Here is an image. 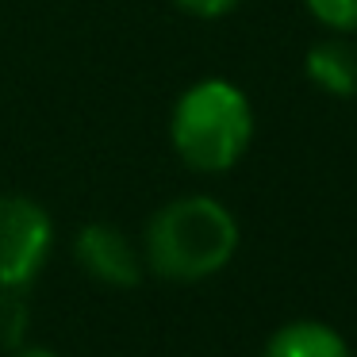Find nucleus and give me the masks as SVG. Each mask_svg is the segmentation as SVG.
<instances>
[{"label":"nucleus","mask_w":357,"mask_h":357,"mask_svg":"<svg viewBox=\"0 0 357 357\" xmlns=\"http://www.w3.org/2000/svg\"><path fill=\"white\" fill-rule=\"evenodd\" d=\"M16 357H58L54 349H43V346H35V349H24V354H16Z\"/></svg>","instance_id":"nucleus-10"},{"label":"nucleus","mask_w":357,"mask_h":357,"mask_svg":"<svg viewBox=\"0 0 357 357\" xmlns=\"http://www.w3.org/2000/svg\"><path fill=\"white\" fill-rule=\"evenodd\" d=\"M303 73H307V81L319 93L349 100V96H357V47L346 35L319 39L303 54Z\"/></svg>","instance_id":"nucleus-5"},{"label":"nucleus","mask_w":357,"mask_h":357,"mask_svg":"<svg viewBox=\"0 0 357 357\" xmlns=\"http://www.w3.org/2000/svg\"><path fill=\"white\" fill-rule=\"evenodd\" d=\"M73 254H77L81 269L93 280H100V284L135 288L142 277V265H139V254H135L131 238L112 223H85L77 231Z\"/></svg>","instance_id":"nucleus-4"},{"label":"nucleus","mask_w":357,"mask_h":357,"mask_svg":"<svg viewBox=\"0 0 357 357\" xmlns=\"http://www.w3.org/2000/svg\"><path fill=\"white\" fill-rule=\"evenodd\" d=\"M0 338L4 342H20V334H24V303L16 300V292L12 288H0Z\"/></svg>","instance_id":"nucleus-8"},{"label":"nucleus","mask_w":357,"mask_h":357,"mask_svg":"<svg viewBox=\"0 0 357 357\" xmlns=\"http://www.w3.org/2000/svg\"><path fill=\"white\" fill-rule=\"evenodd\" d=\"M303 4H307V12L331 35H354L357 31V0H303Z\"/></svg>","instance_id":"nucleus-7"},{"label":"nucleus","mask_w":357,"mask_h":357,"mask_svg":"<svg viewBox=\"0 0 357 357\" xmlns=\"http://www.w3.org/2000/svg\"><path fill=\"white\" fill-rule=\"evenodd\" d=\"M265 357H349V346L334 326L315 323V319H296L269 338Z\"/></svg>","instance_id":"nucleus-6"},{"label":"nucleus","mask_w":357,"mask_h":357,"mask_svg":"<svg viewBox=\"0 0 357 357\" xmlns=\"http://www.w3.org/2000/svg\"><path fill=\"white\" fill-rule=\"evenodd\" d=\"M54 246V223L31 196H0V288H27Z\"/></svg>","instance_id":"nucleus-3"},{"label":"nucleus","mask_w":357,"mask_h":357,"mask_svg":"<svg viewBox=\"0 0 357 357\" xmlns=\"http://www.w3.org/2000/svg\"><path fill=\"white\" fill-rule=\"evenodd\" d=\"M173 4H177L181 12H188V16H196V20H223L238 8L242 0H173Z\"/></svg>","instance_id":"nucleus-9"},{"label":"nucleus","mask_w":357,"mask_h":357,"mask_svg":"<svg viewBox=\"0 0 357 357\" xmlns=\"http://www.w3.org/2000/svg\"><path fill=\"white\" fill-rule=\"evenodd\" d=\"M177 158L196 173H227L242 162L254 139V108L246 93L223 77L188 85L169 116Z\"/></svg>","instance_id":"nucleus-2"},{"label":"nucleus","mask_w":357,"mask_h":357,"mask_svg":"<svg viewBox=\"0 0 357 357\" xmlns=\"http://www.w3.org/2000/svg\"><path fill=\"white\" fill-rule=\"evenodd\" d=\"M238 250V223L211 196H181L146 223V261L165 280H208Z\"/></svg>","instance_id":"nucleus-1"}]
</instances>
